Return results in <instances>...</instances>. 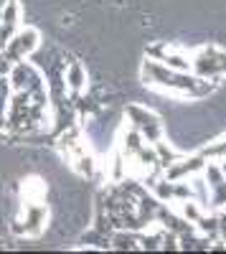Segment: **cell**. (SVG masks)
<instances>
[{
  "label": "cell",
  "instance_id": "cell-1",
  "mask_svg": "<svg viewBox=\"0 0 226 254\" xmlns=\"http://www.w3.org/2000/svg\"><path fill=\"white\" fill-rule=\"evenodd\" d=\"M10 79V102L5 130L13 135H31L41 130L44 122H51V104L46 79L31 61H18L8 74Z\"/></svg>",
  "mask_w": 226,
  "mask_h": 254
},
{
  "label": "cell",
  "instance_id": "cell-2",
  "mask_svg": "<svg viewBox=\"0 0 226 254\" xmlns=\"http://www.w3.org/2000/svg\"><path fill=\"white\" fill-rule=\"evenodd\" d=\"M142 84L145 87H160V89H168V92H178V94H188V97H206L209 92H214L216 81L209 79H201L193 71H178L170 69L166 64H160L155 59H148L140 69Z\"/></svg>",
  "mask_w": 226,
  "mask_h": 254
},
{
  "label": "cell",
  "instance_id": "cell-3",
  "mask_svg": "<svg viewBox=\"0 0 226 254\" xmlns=\"http://www.w3.org/2000/svg\"><path fill=\"white\" fill-rule=\"evenodd\" d=\"M56 140H58V150H61V155H64V160L69 163L71 171L89 178L94 173V158L89 155L87 142H81V130L79 127L71 125L69 130H64Z\"/></svg>",
  "mask_w": 226,
  "mask_h": 254
},
{
  "label": "cell",
  "instance_id": "cell-4",
  "mask_svg": "<svg viewBox=\"0 0 226 254\" xmlns=\"http://www.w3.org/2000/svg\"><path fill=\"white\" fill-rule=\"evenodd\" d=\"M49 226V206L46 198H23L13 219V231L18 237H38Z\"/></svg>",
  "mask_w": 226,
  "mask_h": 254
},
{
  "label": "cell",
  "instance_id": "cell-5",
  "mask_svg": "<svg viewBox=\"0 0 226 254\" xmlns=\"http://www.w3.org/2000/svg\"><path fill=\"white\" fill-rule=\"evenodd\" d=\"M38 44H41L38 28H33V26H20L18 33H15L0 51H3V56L15 66L18 61H26L28 56H33L36 49H38Z\"/></svg>",
  "mask_w": 226,
  "mask_h": 254
},
{
  "label": "cell",
  "instance_id": "cell-6",
  "mask_svg": "<svg viewBox=\"0 0 226 254\" xmlns=\"http://www.w3.org/2000/svg\"><path fill=\"white\" fill-rule=\"evenodd\" d=\"M191 71L201 79H219L226 74V51L219 46H203L191 59Z\"/></svg>",
  "mask_w": 226,
  "mask_h": 254
},
{
  "label": "cell",
  "instance_id": "cell-7",
  "mask_svg": "<svg viewBox=\"0 0 226 254\" xmlns=\"http://www.w3.org/2000/svg\"><path fill=\"white\" fill-rule=\"evenodd\" d=\"M127 120L132 125V130H137L142 135V140H148L150 145L163 140V125H160V117L140 104H127Z\"/></svg>",
  "mask_w": 226,
  "mask_h": 254
},
{
  "label": "cell",
  "instance_id": "cell-8",
  "mask_svg": "<svg viewBox=\"0 0 226 254\" xmlns=\"http://www.w3.org/2000/svg\"><path fill=\"white\" fill-rule=\"evenodd\" d=\"M20 15H23V10H20L18 0H5L3 13H0V49H3L8 41L18 33V28L23 26L20 23Z\"/></svg>",
  "mask_w": 226,
  "mask_h": 254
},
{
  "label": "cell",
  "instance_id": "cell-9",
  "mask_svg": "<svg viewBox=\"0 0 226 254\" xmlns=\"http://www.w3.org/2000/svg\"><path fill=\"white\" fill-rule=\"evenodd\" d=\"M206 168V158L203 155H193V158H175L170 165H166V178L168 181H186L188 176L203 173Z\"/></svg>",
  "mask_w": 226,
  "mask_h": 254
},
{
  "label": "cell",
  "instance_id": "cell-10",
  "mask_svg": "<svg viewBox=\"0 0 226 254\" xmlns=\"http://www.w3.org/2000/svg\"><path fill=\"white\" fill-rule=\"evenodd\" d=\"M64 84L74 99H81V94L87 89V69L79 59H71L69 64L64 61Z\"/></svg>",
  "mask_w": 226,
  "mask_h": 254
},
{
  "label": "cell",
  "instance_id": "cell-11",
  "mask_svg": "<svg viewBox=\"0 0 226 254\" xmlns=\"http://www.w3.org/2000/svg\"><path fill=\"white\" fill-rule=\"evenodd\" d=\"M180 203V216L186 219L188 224H193L196 226V221L206 214V208H203L198 201H193V198H186V201H178Z\"/></svg>",
  "mask_w": 226,
  "mask_h": 254
},
{
  "label": "cell",
  "instance_id": "cell-12",
  "mask_svg": "<svg viewBox=\"0 0 226 254\" xmlns=\"http://www.w3.org/2000/svg\"><path fill=\"white\" fill-rule=\"evenodd\" d=\"M8 102H10V79H8V76H0V132L5 130Z\"/></svg>",
  "mask_w": 226,
  "mask_h": 254
},
{
  "label": "cell",
  "instance_id": "cell-13",
  "mask_svg": "<svg viewBox=\"0 0 226 254\" xmlns=\"http://www.w3.org/2000/svg\"><path fill=\"white\" fill-rule=\"evenodd\" d=\"M201 155H203V158H216V160L226 158V140H221V142H216V145L206 147V150H203Z\"/></svg>",
  "mask_w": 226,
  "mask_h": 254
},
{
  "label": "cell",
  "instance_id": "cell-14",
  "mask_svg": "<svg viewBox=\"0 0 226 254\" xmlns=\"http://www.w3.org/2000/svg\"><path fill=\"white\" fill-rule=\"evenodd\" d=\"M219 168H221V173H224V178H226V158H221V163H219Z\"/></svg>",
  "mask_w": 226,
  "mask_h": 254
},
{
  "label": "cell",
  "instance_id": "cell-15",
  "mask_svg": "<svg viewBox=\"0 0 226 254\" xmlns=\"http://www.w3.org/2000/svg\"><path fill=\"white\" fill-rule=\"evenodd\" d=\"M224 208H226V206H224Z\"/></svg>",
  "mask_w": 226,
  "mask_h": 254
}]
</instances>
